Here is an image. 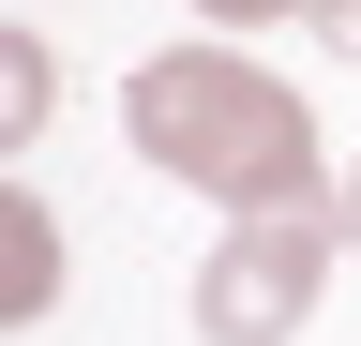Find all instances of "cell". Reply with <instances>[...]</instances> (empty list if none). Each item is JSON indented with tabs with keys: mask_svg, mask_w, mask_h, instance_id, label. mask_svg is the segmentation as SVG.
<instances>
[{
	"mask_svg": "<svg viewBox=\"0 0 361 346\" xmlns=\"http://www.w3.org/2000/svg\"><path fill=\"white\" fill-rule=\"evenodd\" d=\"M121 136L151 151L166 181H196L226 226H241V211H331L346 196L316 106L271 61H241V46H151V61L121 75Z\"/></svg>",
	"mask_w": 361,
	"mask_h": 346,
	"instance_id": "obj_1",
	"label": "cell"
},
{
	"mask_svg": "<svg viewBox=\"0 0 361 346\" xmlns=\"http://www.w3.org/2000/svg\"><path fill=\"white\" fill-rule=\"evenodd\" d=\"M331 256H346L331 211H241V226L196 256V346H286L316 301H331Z\"/></svg>",
	"mask_w": 361,
	"mask_h": 346,
	"instance_id": "obj_2",
	"label": "cell"
},
{
	"mask_svg": "<svg viewBox=\"0 0 361 346\" xmlns=\"http://www.w3.org/2000/svg\"><path fill=\"white\" fill-rule=\"evenodd\" d=\"M45 301H61V211H45V196H16V271H0V316H45Z\"/></svg>",
	"mask_w": 361,
	"mask_h": 346,
	"instance_id": "obj_3",
	"label": "cell"
},
{
	"mask_svg": "<svg viewBox=\"0 0 361 346\" xmlns=\"http://www.w3.org/2000/svg\"><path fill=\"white\" fill-rule=\"evenodd\" d=\"M0 61H16V151H30L45 106H61V61H45V30H0Z\"/></svg>",
	"mask_w": 361,
	"mask_h": 346,
	"instance_id": "obj_4",
	"label": "cell"
},
{
	"mask_svg": "<svg viewBox=\"0 0 361 346\" xmlns=\"http://www.w3.org/2000/svg\"><path fill=\"white\" fill-rule=\"evenodd\" d=\"M211 30H271V16H301V0H196Z\"/></svg>",
	"mask_w": 361,
	"mask_h": 346,
	"instance_id": "obj_5",
	"label": "cell"
},
{
	"mask_svg": "<svg viewBox=\"0 0 361 346\" xmlns=\"http://www.w3.org/2000/svg\"><path fill=\"white\" fill-rule=\"evenodd\" d=\"M301 16H316V30H331V46H346V61H361V0H301Z\"/></svg>",
	"mask_w": 361,
	"mask_h": 346,
	"instance_id": "obj_6",
	"label": "cell"
},
{
	"mask_svg": "<svg viewBox=\"0 0 361 346\" xmlns=\"http://www.w3.org/2000/svg\"><path fill=\"white\" fill-rule=\"evenodd\" d=\"M331 226H346V256H361V151H346V196H331Z\"/></svg>",
	"mask_w": 361,
	"mask_h": 346,
	"instance_id": "obj_7",
	"label": "cell"
}]
</instances>
